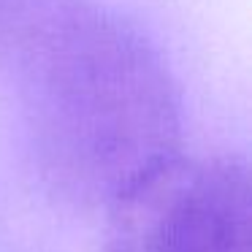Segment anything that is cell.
<instances>
[{
	"instance_id": "obj_2",
	"label": "cell",
	"mask_w": 252,
	"mask_h": 252,
	"mask_svg": "<svg viewBox=\"0 0 252 252\" xmlns=\"http://www.w3.org/2000/svg\"><path fill=\"white\" fill-rule=\"evenodd\" d=\"M106 252H250L247 165L171 155L111 201Z\"/></svg>"
},
{
	"instance_id": "obj_1",
	"label": "cell",
	"mask_w": 252,
	"mask_h": 252,
	"mask_svg": "<svg viewBox=\"0 0 252 252\" xmlns=\"http://www.w3.org/2000/svg\"><path fill=\"white\" fill-rule=\"evenodd\" d=\"M22 106L41 179L73 206H111L176 155L179 98L149 38L122 17L76 8L25 52Z\"/></svg>"
}]
</instances>
